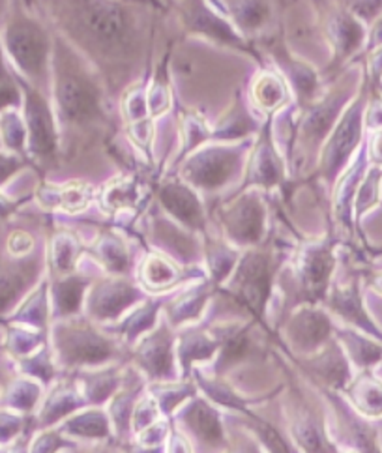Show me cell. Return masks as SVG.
<instances>
[{
	"mask_svg": "<svg viewBox=\"0 0 382 453\" xmlns=\"http://www.w3.org/2000/svg\"><path fill=\"white\" fill-rule=\"evenodd\" d=\"M249 150V142L202 147L180 165V178L197 191L218 193L242 173Z\"/></svg>",
	"mask_w": 382,
	"mask_h": 453,
	"instance_id": "5b68a950",
	"label": "cell"
},
{
	"mask_svg": "<svg viewBox=\"0 0 382 453\" xmlns=\"http://www.w3.org/2000/svg\"><path fill=\"white\" fill-rule=\"evenodd\" d=\"M87 399L79 384L62 382L53 388V392L45 397L40 409V427H53L62 419L87 409Z\"/></svg>",
	"mask_w": 382,
	"mask_h": 453,
	"instance_id": "cb8c5ba5",
	"label": "cell"
},
{
	"mask_svg": "<svg viewBox=\"0 0 382 453\" xmlns=\"http://www.w3.org/2000/svg\"><path fill=\"white\" fill-rule=\"evenodd\" d=\"M306 365L332 392H343L356 375L336 335L321 350L311 354L306 360Z\"/></svg>",
	"mask_w": 382,
	"mask_h": 453,
	"instance_id": "44dd1931",
	"label": "cell"
},
{
	"mask_svg": "<svg viewBox=\"0 0 382 453\" xmlns=\"http://www.w3.org/2000/svg\"><path fill=\"white\" fill-rule=\"evenodd\" d=\"M28 272H0V315L18 303L28 285Z\"/></svg>",
	"mask_w": 382,
	"mask_h": 453,
	"instance_id": "f6af8a7d",
	"label": "cell"
},
{
	"mask_svg": "<svg viewBox=\"0 0 382 453\" xmlns=\"http://www.w3.org/2000/svg\"><path fill=\"white\" fill-rule=\"evenodd\" d=\"M42 384L32 377L13 379L3 392V403L8 411L18 414H28L38 407L42 401Z\"/></svg>",
	"mask_w": 382,
	"mask_h": 453,
	"instance_id": "e575fe53",
	"label": "cell"
},
{
	"mask_svg": "<svg viewBox=\"0 0 382 453\" xmlns=\"http://www.w3.org/2000/svg\"><path fill=\"white\" fill-rule=\"evenodd\" d=\"M182 280L179 266L171 258L162 253H150L139 266V281L142 288L152 290V293H162L169 290Z\"/></svg>",
	"mask_w": 382,
	"mask_h": 453,
	"instance_id": "4dcf8cb0",
	"label": "cell"
},
{
	"mask_svg": "<svg viewBox=\"0 0 382 453\" xmlns=\"http://www.w3.org/2000/svg\"><path fill=\"white\" fill-rule=\"evenodd\" d=\"M15 167H18V161L15 159H0V182L8 178L15 171Z\"/></svg>",
	"mask_w": 382,
	"mask_h": 453,
	"instance_id": "11a10c76",
	"label": "cell"
},
{
	"mask_svg": "<svg viewBox=\"0 0 382 453\" xmlns=\"http://www.w3.org/2000/svg\"><path fill=\"white\" fill-rule=\"evenodd\" d=\"M333 332H336V326H333L330 315L315 303L298 307L285 326V335L293 349L304 354L321 350L330 339H333Z\"/></svg>",
	"mask_w": 382,
	"mask_h": 453,
	"instance_id": "9a60e30c",
	"label": "cell"
},
{
	"mask_svg": "<svg viewBox=\"0 0 382 453\" xmlns=\"http://www.w3.org/2000/svg\"><path fill=\"white\" fill-rule=\"evenodd\" d=\"M209 298L210 285L206 283L184 290V293L174 298L167 307V317L171 320V325H189V322H195L197 319H201L206 303H209Z\"/></svg>",
	"mask_w": 382,
	"mask_h": 453,
	"instance_id": "d6a6232c",
	"label": "cell"
},
{
	"mask_svg": "<svg viewBox=\"0 0 382 453\" xmlns=\"http://www.w3.org/2000/svg\"><path fill=\"white\" fill-rule=\"evenodd\" d=\"M32 246H34V242H32L30 234L21 233V231H19V233H13V234L10 236V242H8L10 253L15 255V257L27 255V253L32 250Z\"/></svg>",
	"mask_w": 382,
	"mask_h": 453,
	"instance_id": "816d5d0a",
	"label": "cell"
},
{
	"mask_svg": "<svg viewBox=\"0 0 382 453\" xmlns=\"http://www.w3.org/2000/svg\"><path fill=\"white\" fill-rule=\"evenodd\" d=\"M236 453H263V451H261L257 446H253V444L249 446V444H248V446H244V448L238 449Z\"/></svg>",
	"mask_w": 382,
	"mask_h": 453,
	"instance_id": "6f0895ef",
	"label": "cell"
},
{
	"mask_svg": "<svg viewBox=\"0 0 382 453\" xmlns=\"http://www.w3.org/2000/svg\"><path fill=\"white\" fill-rule=\"evenodd\" d=\"M87 399L88 407H96L113 397L122 386V375L117 367L87 369L77 382Z\"/></svg>",
	"mask_w": 382,
	"mask_h": 453,
	"instance_id": "1f68e13d",
	"label": "cell"
},
{
	"mask_svg": "<svg viewBox=\"0 0 382 453\" xmlns=\"http://www.w3.org/2000/svg\"><path fill=\"white\" fill-rule=\"evenodd\" d=\"M10 453H28V449H27V446H23V444H19V446H15Z\"/></svg>",
	"mask_w": 382,
	"mask_h": 453,
	"instance_id": "680465c9",
	"label": "cell"
},
{
	"mask_svg": "<svg viewBox=\"0 0 382 453\" xmlns=\"http://www.w3.org/2000/svg\"><path fill=\"white\" fill-rule=\"evenodd\" d=\"M135 364L150 382H174L179 365L177 337L167 326L150 330L137 342Z\"/></svg>",
	"mask_w": 382,
	"mask_h": 453,
	"instance_id": "5bb4252c",
	"label": "cell"
},
{
	"mask_svg": "<svg viewBox=\"0 0 382 453\" xmlns=\"http://www.w3.org/2000/svg\"><path fill=\"white\" fill-rule=\"evenodd\" d=\"M141 199L139 184L135 178H120L111 182L100 197V204L109 212H120L124 208H132Z\"/></svg>",
	"mask_w": 382,
	"mask_h": 453,
	"instance_id": "f35d334b",
	"label": "cell"
},
{
	"mask_svg": "<svg viewBox=\"0 0 382 453\" xmlns=\"http://www.w3.org/2000/svg\"><path fill=\"white\" fill-rule=\"evenodd\" d=\"M145 300V293L130 280L122 276H111L94 287H88L85 298V311L98 322H117L134 305Z\"/></svg>",
	"mask_w": 382,
	"mask_h": 453,
	"instance_id": "4fadbf2b",
	"label": "cell"
},
{
	"mask_svg": "<svg viewBox=\"0 0 382 453\" xmlns=\"http://www.w3.org/2000/svg\"><path fill=\"white\" fill-rule=\"evenodd\" d=\"M365 149H368L370 164L382 167V127L368 132V135H365Z\"/></svg>",
	"mask_w": 382,
	"mask_h": 453,
	"instance_id": "f907efd6",
	"label": "cell"
},
{
	"mask_svg": "<svg viewBox=\"0 0 382 453\" xmlns=\"http://www.w3.org/2000/svg\"><path fill=\"white\" fill-rule=\"evenodd\" d=\"M25 126L30 150L45 167L57 165L60 156V132L55 109L43 94L30 90L25 102Z\"/></svg>",
	"mask_w": 382,
	"mask_h": 453,
	"instance_id": "7c38bea8",
	"label": "cell"
},
{
	"mask_svg": "<svg viewBox=\"0 0 382 453\" xmlns=\"http://www.w3.org/2000/svg\"><path fill=\"white\" fill-rule=\"evenodd\" d=\"M162 409L156 401V397L152 394L142 395L137 403L135 409L132 414V433L137 436L139 433H142L145 429H149L150 426H154L156 422L162 419Z\"/></svg>",
	"mask_w": 382,
	"mask_h": 453,
	"instance_id": "7dc6e473",
	"label": "cell"
},
{
	"mask_svg": "<svg viewBox=\"0 0 382 453\" xmlns=\"http://www.w3.org/2000/svg\"><path fill=\"white\" fill-rule=\"evenodd\" d=\"M0 72H3V58H0Z\"/></svg>",
	"mask_w": 382,
	"mask_h": 453,
	"instance_id": "94428289",
	"label": "cell"
},
{
	"mask_svg": "<svg viewBox=\"0 0 382 453\" xmlns=\"http://www.w3.org/2000/svg\"><path fill=\"white\" fill-rule=\"evenodd\" d=\"M338 342L341 343L350 364L358 371H375L382 365V343L375 337L365 335L355 328H336L333 332Z\"/></svg>",
	"mask_w": 382,
	"mask_h": 453,
	"instance_id": "484cf974",
	"label": "cell"
},
{
	"mask_svg": "<svg viewBox=\"0 0 382 453\" xmlns=\"http://www.w3.org/2000/svg\"><path fill=\"white\" fill-rule=\"evenodd\" d=\"M62 38L100 72L109 94L134 79L150 40V6L127 0H57Z\"/></svg>",
	"mask_w": 382,
	"mask_h": 453,
	"instance_id": "6da1fadb",
	"label": "cell"
},
{
	"mask_svg": "<svg viewBox=\"0 0 382 453\" xmlns=\"http://www.w3.org/2000/svg\"><path fill=\"white\" fill-rule=\"evenodd\" d=\"M88 287L90 280L79 276V273L60 276L53 287V311L58 320L70 319L83 310Z\"/></svg>",
	"mask_w": 382,
	"mask_h": 453,
	"instance_id": "f1b7e54d",
	"label": "cell"
},
{
	"mask_svg": "<svg viewBox=\"0 0 382 453\" xmlns=\"http://www.w3.org/2000/svg\"><path fill=\"white\" fill-rule=\"evenodd\" d=\"M43 330H34L28 326L21 325H13L8 330V339H6V349L10 354L18 356L19 360L27 358V356L34 354L43 347Z\"/></svg>",
	"mask_w": 382,
	"mask_h": 453,
	"instance_id": "ee69618b",
	"label": "cell"
},
{
	"mask_svg": "<svg viewBox=\"0 0 382 453\" xmlns=\"http://www.w3.org/2000/svg\"><path fill=\"white\" fill-rule=\"evenodd\" d=\"M79 255H81V244H79L73 234L60 233L55 236L51 246V261L58 276L73 273Z\"/></svg>",
	"mask_w": 382,
	"mask_h": 453,
	"instance_id": "7bdbcfd3",
	"label": "cell"
},
{
	"mask_svg": "<svg viewBox=\"0 0 382 453\" xmlns=\"http://www.w3.org/2000/svg\"><path fill=\"white\" fill-rule=\"evenodd\" d=\"M157 197L165 212L186 229L194 233L206 231V214L199 197V191L191 188L182 178L177 180H165L157 189Z\"/></svg>",
	"mask_w": 382,
	"mask_h": 453,
	"instance_id": "d6986e66",
	"label": "cell"
},
{
	"mask_svg": "<svg viewBox=\"0 0 382 453\" xmlns=\"http://www.w3.org/2000/svg\"><path fill=\"white\" fill-rule=\"evenodd\" d=\"M55 365H57V362L53 360L51 352L45 347H42L34 354H30V356H27V358L21 360L23 373L27 377H32V379L43 382V384H50L55 379V373H57Z\"/></svg>",
	"mask_w": 382,
	"mask_h": 453,
	"instance_id": "bcb514c9",
	"label": "cell"
},
{
	"mask_svg": "<svg viewBox=\"0 0 382 453\" xmlns=\"http://www.w3.org/2000/svg\"><path fill=\"white\" fill-rule=\"evenodd\" d=\"M377 47H382V13L368 28V45H365L363 53L373 51Z\"/></svg>",
	"mask_w": 382,
	"mask_h": 453,
	"instance_id": "f5cc1de1",
	"label": "cell"
},
{
	"mask_svg": "<svg viewBox=\"0 0 382 453\" xmlns=\"http://www.w3.org/2000/svg\"><path fill=\"white\" fill-rule=\"evenodd\" d=\"M218 350L219 342L212 332L189 328L177 337V362L182 367L184 375L191 373L195 364L212 360Z\"/></svg>",
	"mask_w": 382,
	"mask_h": 453,
	"instance_id": "4316f807",
	"label": "cell"
},
{
	"mask_svg": "<svg viewBox=\"0 0 382 453\" xmlns=\"http://www.w3.org/2000/svg\"><path fill=\"white\" fill-rule=\"evenodd\" d=\"M57 360L66 369H98L118 358V345L85 322L60 319L53 330Z\"/></svg>",
	"mask_w": 382,
	"mask_h": 453,
	"instance_id": "277c9868",
	"label": "cell"
},
{
	"mask_svg": "<svg viewBox=\"0 0 382 453\" xmlns=\"http://www.w3.org/2000/svg\"><path fill=\"white\" fill-rule=\"evenodd\" d=\"M92 196L94 191L90 186L73 182L58 189H51L50 197H47L43 203L50 206H60L66 210V212L75 214V212H81V210H85L90 204Z\"/></svg>",
	"mask_w": 382,
	"mask_h": 453,
	"instance_id": "b9f144b4",
	"label": "cell"
},
{
	"mask_svg": "<svg viewBox=\"0 0 382 453\" xmlns=\"http://www.w3.org/2000/svg\"><path fill=\"white\" fill-rule=\"evenodd\" d=\"M368 25L355 13L333 3L325 19V38L332 50V60L326 68L328 75H338L347 64L365 51L368 45Z\"/></svg>",
	"mask_w": 382,
	"mask_h": 453,
	"instance_id": "30bf717a",
	"label": "cell"
},
{
	"mask_svg": "<svg viewBox=\"0 0 382 453\" xmlns=\"http://www.w3.org/2000/svg\"><path fill=\"white\" fill-rule=\"evenodd\" d=\"M94 453H109V451H94Z\"/></svg>",
	"mask_w": 382,
	"mask_h": 453,
	"instance_id": "6125c7cd",
	"label": "cell"
},
{
	"mask_svg": "<svg viewBox=\"0 0 382 453\" xmlns=\"http://www.w3.org/2000/svg\"><path fill=\"white\" fill-rule=\"evenodd\" d=\"M276 268L278 263L272 251L251 248L241 255L229 276V295L257 320H263L266 311Z\"/></svg>",
	"mask_w": 382,
	"mask_h": 453,
	"instance_id": "8992f818",
	"label": "cell"
},
{
	"mask_svg": "<svg viewBox=\"0 0 382 453\" xmlns=\"http://www.w3.org/2000/svg\"><path fill=\"white\" fill-rule=\"evenodd\" d=\"M371 287H373V290H375L377 295L382 296V272L377 273V276L371 280Z\"/></svg>",
	"mask_w": 382,
	"mask_h": 453,
	"instance_id": "9f6ffc18",
	"label": "cell"
},
{
	"mask_svg": "<svg viewBox=\"0 0 382 453\" xmlns=\"http://www.w3.org/2000/svg\"><path fill=\"white\" fill-rule=\"evenodd\" d=\"M336 453H360V451H356V449H350V448H338V451Z\"/></svg>",
	"mask_w": 382,
	"mask_h": 453,
	"instance_id": "91938a15",
	"label": "cell"
},
{
	"mask_svg": "<svg viewBox=\"0 0 382 453\" xmlns=\"http://www.w3.org/2000/svg\"><path fill=\"white\" fill-rule=\"evenodd\" d=\"M111 427L113 426H111L109 416L100 409L90 407L64 419V426H60L58 431L70 439L105 441L111 436Z\"/></svg>",
	"mask_w": 382,
	"mask_h": 453,
	"instance_id": "83f0119b",
	"label": "cell"
},
{
	"mask_svg": "<svg viewBox=\"0 0 382 453\" xmlns=\"http://www.w3.org/2000/svg\"><path fill=\"white\" fill-rule=\"evenodd\" d=\"M333 270H336V244L333 240L313 242L300 250L294 265L296 281L308 303L326 302Z\"/></svg>",
	"mask_w": 382,
	"mask_h": 453,
	"instance_id": "8fae6325",
	"label": "cell"
},
{
	"mask_svg": "<svg viewBox=\"0 0 382 453\" xmlns=\"http://www.w3.org/2000/svg\"><path fill=\"white\" fill-rule=\"evenodd\" d=\"M326 303L328 311L341 319L348 328L371 335L382 343V328L377 325L368 307H365L362 281L358 278L332 287L326 296Z\"/></svg>",
	"mask_w": 382,
	"mask_h": 453,
	"instance_id": "2e32d148",
	"label": "cell"
},
{
	"mask_svg": "<svg viewBox=\"0 0 382 453\" xmlns=\"http://www.w3.org/2000/svg\"><path fill=\"white\" fill-rule=\"evenodd\" d=\"M227 18L244 38H257L274 25V0H225Z\"/></svg>",
	"mask_w": 382,
	"mask_h": 453,
	"instance_id": "7402d4cb",
	"label": "cell"
},
{
	"mask_svg": "<svg viewBox=\"0 0 382 453\" xmlns=\"http://www.w3.org/2000/svg\"><path fill=\"white\" fill-rule=\"evenodd\" d=\"M152 382V386L149 388V394L156 397L164 416H171L174 411L180 409L187 399L194 397L195 392V388L191 382Z\"/></svg>",
	"mask_w": 382,
	"mask_h": 453,
	"instance_id": "ab89813d",
	"label": "cell"
},
{
	"mask_svg": "<svg viewBox=\"0 0 382 453\" xmlns=\"http://www.w3.org/2000/svg\"><path fill=\"white\" fill-rule=\"evenodd\" d=\"M343 394L350 407L365 419H382V377L375 371H360Z\"/></svg>",
	"mask_w": 382,
	"mask_h": 453,
	"instance_id": "603a6c76",
	"label": "cell"
},
{
	"mask_svg": "<svg viewBox=\"0 0 382 453\" xmlns=\"http://www.w3.org/2000/svg\"><path fill=\"white\" fill-rule=\"evenodd\" d=\"M362 72L368 79L371 90H382V47L365 53Z\"/></svg>",
	"mask_w": 382,
	"mask_h": 453,
	"instance_id": "c3c4849f",
	"label": "cell"
},
{
	"mask_svg": "<svg viewBox=\"0 0 382 453\" xmlns=\"http://www.w3.org/2000/svg\"><path fill=\"white\" fill-rule=\"evenodd\" d=\"M179 19L189 36L209 40L233 51L257 57L248 38H244L227 15H223L209 0H180L177 4Z\"/></svg>",
	"mask_w": 382,
	"mask_h": 453,
	"instance_id": "52a82bcc",
	"label": "cell"
},
{
	"mask_svg": "<svg viewBox=\"0 0 382 453\" xmlns=\"http://www.w3.org/2000/svg\"><path fill=\"white\" fill-rule=\"evenodd\" d=\"M167 441H169L167 453H191V451H194V449H191L186 436L182 433H179V431H172L167 436Z\"/></svg>",
	"mask_w": 382,
	"mask_h": 453,
	"instance_id": "db71d44e",
	"label": "cell"
},
{
	"mask_svg": "<svg viewBox=\"0 0 382 453\" xmlns=\"http://www.w3.org/2000/svg\"><path fill=\"white\" fill-rule=\"evenodd\" d=\"M238 258H241V253L227 244L212 240L206 244V263H209V272L214 283H223L229 280Z\"/></svg>",
	"mask_w": 382,
	"mask_h": 453,
	"instance_id": "60d3db41",
	"label": "cell"
},
{
	"mask_svg": "<svg viewBox=\"0 0 382 453\" xmlns=\"http://www.w3.org/2000/svg\"><path fill=\"white\" fill-rule=\"evenodd\" d=\"M182 427L194 434V439L209 449L225 448V433H223L221 414L209 399L194 395L179 409Z\"/></svg>",
	"mask_w": 382,
	"mask_h": 453,
	"instance_id": "ffe728a7",
	"label": "cell"
},
{
	"mask_svg": "<svg viewBox=\"0 0 382 453\" xmlns=\"http://www.w3.org/2000/svg\"><path fill=\"white\" fill-rule=\"evenodd\" d=\"M219 223L227 240L238 248H257L266 231V206L255 189L244 191L219 210Z\"/></svg>",
	"mask_w": 382,
	"mask_h": 453,
	"instance_id": "9c48e42d",
	"label": "cell"
},
{
	"mask_svg": "<svg viewBox=\"0 0 382 453\" xmlns=\"http://www.w3.org/2000/svg\"><path fill=\"white\" fill-rule=\"evenodd\" d=\"M92 253L98 258V263L113 276H124L130 270V251L113 233L102 234L98 242H96Z\"/></svg>",
	"mask_w": 382,
	"mask_h": 453,
	"instance_id": "8d00e7d4",
	"label": "cell"
},
{
	"mask_svg": "<svg viewBox=\"0 0 382 453\" xmlns=\"http://www.w3.org/2000/svg\"><path fill=\"white\" fill-rule=\"evenodd\" d=\"M251 102L263 112H278L289 102V87L278 72H263L251 85Z\"/></svg>",
	"mask_w": 382,
	"mask_h": 453,
	"instance_id": "f546056e",
	"label": "cell"
},
{
	"mask_svg": "<svg viewBox=\"0 0 382 453\" xmlns=\"http://www.w3.org/2000/svg\"><path fill=\"white\" fill-rule=\"evenodd\" d=\"M53 100L64 137L96 139L113 134L107 111L109 90L100 72L62 36L53 40Z\"/></svg>",
	"mask_w": 382,
	"mask_h": 453,
	"instance_id": "7a4b0ae2",
	"label": "cell"
},
{
	"mask_svg": "<svg viewBox=\"0 0 382 453\" xmlns=\"http://www.w3.org/2000/svg\"><path fill=\"white\" fill-rule=\"evenodd\" d=\"M285 161L272 134V117L259 134L248 156V173L244 188L270 189L283 182Z\"/></svg>",
	"mask_w": 382,
	"mask_h": 453,
	"instance_id": "e0dca14e",
	"label": "cell"
},
{
	"mask_svg": "<svg viewBox=\"0 0 382 453\" xmlns=\"http://www.w3.org/2000/svg\"><path fill=\"white\" fill-rule=\"evenodd\" d=\"M370 94V83L362 72V83L356 96L350 100L338 124L333 126L330 135L323 142L321 152H318V176L328 186H336L338 178L353 164V159L365 142V135H368L365 112H368Z\"/></svg>",
	"mask_w": 382,
	"mask_h": 453,
	"instance_id": "3957f363",
	"label": "cell"
},
{
	"mask_svg": "<svg viewBox=\"0 0 382 453\" xmlns=\"http://www.w3.org/2000/svg\"><path fill=\"white\" fill-rule=\"evenodd\" d=\"M23 431V418L13 411H0V444L13 442Z\"/></svg>",
	"mask_w": 382,
	"mask_h": 453,
	"instance_id": "681fc988",
	"label": "cell"
},
{
	"mask_svg": "<svg viewBox=\"0 0 382 453\" xmlns=\"http://www.w3.org/2000/svg\"><path fill=\"white\" fill-rule=\"evenodd\" d=\"M6 43L10 55L32 81H45L51 73L53 38L40 23L21 19L8 28Z\"/></svg>",
	"mask_w": 382,
	"mask_h": 453,
	"instance_id": "ba28073f",
	"label": "cell"
},
{
	"mask_svg": "<svg viewBox=\"0 0 382 453\" xmlns=\"http://www.w3.org/2000/svg\"><path fill=\"white\" fill-rule=\"evenodd\" d=\"M382 203V167L371 165L365 171L353 204V219L358 226L360 221Z\"/></svg>",
	"mask_w": 382,
	"mask_h": 453,
	"instance_id": "d590c367",
	"label": "cell"
},
{
	"mask_svg": "<svg viewBox=\"0 0 382 453\" xmlns=\"http://www.w3.org/2000/svg\"><path fill=\"white\" fill-rule=\"evenodd\" d=\"M47 317H50V298H47V285L43 283L34 295H30L28 300L13 313V325L28 326L34 330L47 328Z\"/></svg>",
	"mask_w": 382,
	"mask_h": 453,
	"instance_id": "74e56055",
	"label": "cell"
},
{
	"mask_svg": "<svg viewBox=\"0 0 382 453\" xmlns=\"http://www.w3.org/2000/svg\"><path fill=\"white\" fill-rule=\"evenodd\" d=\"M268 51L272 55L285 83L294 90L298 107H306L321 98V77L309 64L296 58L283 40H274L270 43Z\"/></svg>",
	"mask_w": 382,
	"mask_h": 453,
	"instance_id": "ac0fdd59",
	"label": "cell"
},
{
	"mask_svg": "<svg viewBox=\"0 0 382 453\" xmlns=\"http://www.w3.org/2000/svg\"><path fill=\"white\" fill-rule=\"evenodd\" d=\"M162 300H145L139 303V307L122 320V325L115 326V332H118L127 343H137L142 335L156 328V317L162 310Z\"/></svg>",
	"mask_w": 382,
	"mask_h": 453,
	"instance_id": "836d02e7",
	"label": "cell"
},
{
	"mask_svg": "<svg viewBox=\"0 0 382 453\" xmlns=\"http://www.w3.org/2000/svg\"><path fill=\"white\" fill-rule=\"evenodd\" d=\"M291 434L294 444L304 453H336L338 448L333 444L323 424L318 422L313 412L306 407H294L291 412Z\"/></svg>",
	"mask_w": 382,
	"mask_h": 453,
	"instance_id": "d4e9b609",
	"label": "cell"
}]
</instances>
